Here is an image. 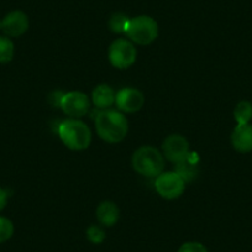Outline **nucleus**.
<instances>
[{"label":"nucleus","instance_id":"obj_8","mask_svg":"<svg viewBox=\"0 0 252 252\" xmlns=\"http://www.w3.org/2000/svg\"><path fill=\"white\" fill-rule=\"evenodd\" d=\"M115 104L124 113H136L144 106L145 96L139 89L123 88L116 93Z\"/></svg>","mask_w":252,"mask_h":252},{"label":"nucleus","instance_id":"obj_9","mask_svg":"<svg viewBox=\"0 0 252 252\" xmlns=\"http://www.w3.org/2000/svg\"><path fill=\"white\" fill-rule=\"evenodd\" d=\"M162 150H163V156L173 163L183 161L190 152L189 142L181 135H171L167 137L162 145Z\"/></svg>","mask_w":252,"mask_h":252},{"label":"nucleus","instance_id":"obj_21","mask_svg":"<svg viewBox=\"0 0 252 252\" xmlns=\"http://www.w3.org/2000/svg\"><path fill=\"white\" fill-rule=\"evenodd\" d=\"M8 192H6L5 189L0 188V212L6 207L8 204Z\"/></svg>","mask_w":252,"mask_h":252},{"label":"nucleus","instance_id":"obj_7","mask_svg":"<svg viewBox=\"0 0 252 252\" xmlns=\"http://www.w3.org/2000/svg\"><path fill=\"white\" fill-rule=\"evenodd\" d=\"M60 108L71 118H82L89 110V99L82 92H69L63 95Z\"/></svg>","mask_w":252,"mask_h":252},{"label":"nucleus","instance_id":"obj_3","mask_svg":"<svg viewBox=\"0 0 252 252\" xmlns=\"http://www.w3.org/2000/svg\"><path fill=\"white\" fill-rule=\"evenodd\" d=\"M132 167L145 177H158L164 169V156L152 146H142L132 155Z\"/></svg>","mask_w":252,"mask_h":252},{"label":"nucleus","instance_id":"obj_10","mask_svg":"<svg viewBox=\"0 0 252 252\" xmlns=\"http://www.w3.org/2000/svg\"><path fill=\"white\" fill-rule=\"evenodd\" d=\"M29 29V18L25 13L15 10L9 13L1 21V30L9 37H19Z\"/></svg>","mask_w":252,"mask_h":252},{"label":"nucleus","instance_id":"obj_12","mask_svg":"<svg viewBox=\"0 0 252 252\" xmlns=\"http://www.w3.org/2000/svg\"><path fill=\"white\" fill-rule=\"evenodd\" d=\"M176 172L184 182H192L199 173V157L197 154L189 152L183 161L176 163Z\"/></svg>","mask_w":252,"mask_h":252},{"label":"nucleus","instance_id":"obj_15","mask_svg":"<svg viewBox=\"0 0 252 252\" xmlns=\"http://www.w3.org/2000/svg\"><path fill=\"white\" fill-rule=\"evenodd\" d=\"M234 118L237 125L250 124V120L252 119V104L246 100L240 101L234 110Z\"/></svg>","mask_w":252,"mask_h":252},{"label":"nucleus","instance_id":"obj_22","mask_svg":"<svg viewBox=\"0 0 252 252\" xmlns=\"http://www.w3.org/2000/svg\"><path fill=\"white\" fill-rule=\"evenodd\" d=\"M0 29H1V21H0Z\"/></svg>","mask_w":252,"mask_h":252},{"label":"nucleus","instance_id":"obj_18","mask_svg":"<svg viewBox=\"0 0 252 252\" xmlns=\"http://www.w3.org/2000/svg\"><path fill=\"white\" fill-rule=\"evenodd\" d=\"M14 235V224L10 219L0 217V244L10 240Z\"/></svg>","mask_w":252,"mask_h":252},{"label":"nucleus","instance_id":"obj_5","mask_svg":"<svg viewBox=\"0 0 252 252\" xmlns=\"http://www.w3.org/2000/svg\"><path fill=\"white\" fill-rule=\"evenodd\" d=\"M136 47L126 38H118L109 48V61L115 68L126 69L136 62Z\"/></svg>","mask_w":252,"mask_h":252},{"label":"nucleus","instance_id":"obj_4","mask_svg":"<svg viewBox=\"0 0 252 252\" xmlns=\"http://www.w3.org/2000/svg\"><path fill=\"white\" fill-rule=\"evenodd\" d=\"M125 35L137 45H150L158 36V25L151 16H136L130 19Z\"/></svg>","mask_w":252,"mask_h":252},{"label":"nucleus","instance_id":"obj_20","mask_svg":"<svg viewBox=\"0 0 252 252\" xmlns=\"http://www.w3.org/2000/svg\"><path fill=\"white\" fill-rule=\"evenodd\" d=\"M178 252H208L207 247L197 241L184 242L178 249Z\"/></svg>","mask_w":252,"mask_h":252},{"label":"nucleus","instance_id":"obj_17","mask_svg":"<svg viewBox=\"0 0 252 252\" xmlns=\"http://www.w3.org/2000/svg\"><path fill=\"white\" fill-rule=\"evenodd\" d=\"M130 19L126 15L121 13H116L111 16L110 21H109V26H110L111 31L116 33H125L126 28L129 25Z\"/></svg>","mask_w":252,"mask_h":252},{"label":"nucleus","instance_id":"obj_11","mask_svg":"<svg viewBox=\"0 0 252 252\" xmlns=\"http://www.w3.org/2000/svg\"><path fill=\"white\" fill-rule=\"evenodd\" d=\"M231 144L236 151L246 154L252 151V125H237L231 134Z\"/></svg>","mask_w":252,"mask_h":252},{"label":"nucleus","instance_id":"obj_14","mask_svg":"<svg viewBox=\"0 0 252 252\" xmlns=\"http://www.w3.org/2000/svg\"><path fill=\"white\" fill-rule=\"evenodd\" d=\"M115 92L108 84H100L95 87L92 93V100L95 108L108 109L113 104H115Z\"/></svg>","mask_w":252,"mask_h":252},{"label":"nucleus","instance_id":"obj_16","mask_svg":"<svg viewBox=\"0 0 252 252\" xmlns=\"http://www.w3.org/2000/svg\"><path fill=\"white\" fill-rule=\"evenodd\" d=\"M14 48L13 41L5 36H0V63H8L13 60Z\"/></svg>","mask_w":252,"mask_h":252},{"label":"nucleus","instance_id":"obj_2","mask_svg":"<svg viewBox=\"0 0 252 252\" xmlns=\"http://www.w3.org/2000/svg\"><path fill=\"white\" fill-rule=\"evenodd\" d=\"M58 136L68 149L82 151L88 149L92 141V134L88 126L78 119H67L58 125Z\"/></svg>","mask_w":252,"mask_h":252},{"label":"nucleus","instance_id":"obj_6","mask_svg":"<svg viewBox=\"0 0 252 252\" xmlns=\"http://www.w3.org/2000/svg\"><path fill=\"white\" fill-rule=\"evenodd\" d=\"M156 190L164 199H177L183 194L186 189V182L176 172H162L156 177L155 182Z\"/></svg>","mask_w":252,"mask_h":252},{"label":"nucleus","instance_id":"obj_19","mask_svg":"<svg viewBox=\"0 0 252 252\" xmlns=\"http://www.w3.org/2000/svg\"><path fill=\"white\" fill-rule=\"evenodd\" d=\"M105 236L106 235L104 230L101 227L95 226V225H92L87 229V237L93 244H101L105 240Z\"/></svg>","mask_w":252,"mask_h":252},{"label":"nucleus","instance_id":"obj_13","mask_svg":"<svg viewBox=\"0 0 252 252\" xmlns=\"http://www.w3.org/2000/svg\"><path fill=\"white\" fill-rule=\"evenodd\" d=\"M119 217H120V210L118 205L113 202H103L96 209V218L99 222L106 227L114 226L118 222Z\"/></svg>","mask_w":252,"mask_h":252},{"label":"nucleus","instance_id":"obj_1","mask_svg":"<svg viewBox=\"0 0 252 252\" xmlns=\"http://www.w3.org/2000/svg\"><path fill=\"white\" fill-rule=\"evenodd\" d=\"M95 127L99 136L106 142L118 144L129 131V123L118 110H103L95 116Z\"/></svg>","mask_w":252,"mask_h":252}]
</instances>
